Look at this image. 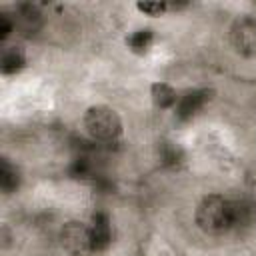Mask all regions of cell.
Segmentation results:
<instances>
[{
  "label": "cell",
  "mask_w": 256,
  "mask_h": 256,
  "mask_svg": "<svg viewBox=\"0 0 256 256\" xmlns=\"http://www.w3.org/2000/svg\"><path fill=\"white\" fill-rule=\"evenodd\" d=\"M160 158H162L164 164L176 166V164L182 162L184 152L180 150V146H176V144H172V142H162V144H160Z\"/></svg>",
  "instance_id": "4fadbf2b"
},
{
  "label": "cell",
  "mask_w": 256,
  "mask_h": 256,
  "mask_svg": "<svg viewBox=\"0 0 256 256\" xmlns=\"http://www.w3.org/2000/svg\"><path fill=\"white\" fill-rule=\"evenodd\" d=\"M196 222L208 234H222L232 228V206L230 200L220 194L202 198L196 208Z\"/></svg>",
  "instance_id": "6da1fadb"
},
{
  "label": "cell",
  "mask_w": 256,
  "mask_h": 256,
  "mask_svg": "<svg viewBox=\"0 0 256 256\" xmlns=\"http://www.w3.org/2000/svg\"><path fill=\"white\" fill-rule=\"evenodd\" d=\"M18 184H20L18 170L4 158V160L0 162V186H2V190H4L6 194H10V192H14V190L18 188Z\"/></svg>",
  "instance_id": "9c48e42d"
},
{
  "label": "cell",
  "mask_w": 256,
  "mask_h": 256,
  "mask_svg": "<svg viewBox=\"0 0 256 256\" xmlns=\"http://www.w3.org/2000/svg\"><path fill=\"white\" fill-rule=\"evenodd\" d=\"M152 100L160 108H170L176 104V92L168 84H154L152 86Z\"/></svg>",
  "instance_id": "8fae6325"
},
{
  "label": "cell",
  "mask_w": 256,
  "mask_h": 256,
  "mask_svg": "<svg viewBox=\"0 0 256 256\" xmlns=\"http://www.w3.org/2000/svg\"><path fill=\"white\" fill-rule=\"evenodd\" d=\"M210 90H194V92H188L186 96H182L176 104V116L180 120H188L192 118L194 114H198V110L204 108V104L210 100Z\"/></svg>",
  "instance_id": "5b68a950"
},
{
  "label": "cell",
  "mask_w": 256,
  "mask_h": 256,
  "mask_svg": "<svg viewBox=\"0 0 256 256\" xmlns=\"http://www.w3.org/2000/svg\"><path fill=\"white\" fill-rule=\"evenodd\" d=\"M60 242H62L64 250L70 252L72 256H84V254L94 252V242H92L90 226H86L82 222H68V224H64V228L60 232Z\"/></svg>",
  "instance_id": "3957f363"
},
{
  "label": "cell",
  "mask_w": 256,
  "mask_h": 256,
  "mask_svg": "<svg viewBox=\"0 0 256 256\" xmlns=\"http://www.w3.org/2000/svg\"><path fill=\"white\" fill-rule=\"evenodd\" d=\"M230 40L238 54L246 58L256 56V18L240 16L230 28Z\"/></svg>",
  "instance_id": "277c9868"
},
{
  "label": "cell",
  "mask_w": 256,
  "mask_h": 256,
  "mask_svg": "<svg viewBox=\"0 0 256 256\" xmlns=\"http://www.w3.org/2000/svg\"><path fill=\"white\" fill-rule=\"evenodd\" d=\"M24 54L18 48H6L2 54V72L4 74H14L24 66Z\"/></svg>",
  "instance_id": "30bf717a"
},
{
  "label": "cell",
  "mask_w": 256,
  "mask_h": 256,
  "mask_svg": "<svg viewBox=\"0 0 256 256\" xmlns=\"http://www.w3.org/2000/svg\"><path fill=\"white\" fill-rule=\"evenodd\" d=\"M232 206V228L250 226L256 218V204L248 198H234L230 200Z\"/></svg>",
  "instance_id": "52a82bcc"
},
{
  "label": "cell",
  "mask_w": 256,
  "mask_h": 256,
  "mask_svg": "<svg viewBox=\"0 0 256 256\" xmlns=\"http://www.w3.org/2000/svg\"><path fill=\"white\" fill-rule=\"evenodd\" d=\"M16 26L22 28L24 32H34L40 26V14L32 6H20L16 14Z\"/></svg>",
  "instance_id": "ba28073f"
},
{
  "label": "cell",
  "mask_w": 256,
  "mask_h": 256,
  "mask_svg": "<svg viewBox=\"0 0 256 256\" xmlns=\"http://www.w3.org/2000/svg\"><path fill=\"white\" fill-rule=\"evenodd\" d=\"M152 44V32L150 30H138L128 38V46L136 54H144Z\"/></svg>",
  "instance_id": "7c38bea8"
},
{
  "label": "cell",
  "mask_w": 256,
  "mask_h": 256,
  "mask_svg": "<svg viewBox=\"0 0 256 256\" xmlns=\"http://www.w3.org/2000/svg\"><path fill=\"white\" fill-rule=\"evenodd\" d=\"M84 126L94 140H102V142H110V140L118 138L122 132L120 116L108 106L88 108V112L84 116Z\"/></svg>",
  "instance_id": "7a4b0ae2"
},
{
  "label": "cell",
  "mask_w": 256,
  "mask_h": 256,
  "mask_svg": "<svg viewBox=\"0 0 256 256\" xmlns=\"http://www.w3.org/2000/svg\"><path fill=\"white\" fill-rule=\"evenodd\" d=\"M10 30H12V22H10L8 14H2V16H0V38L4 40V38L10 34Z\"/></svg>",
  "instance_id": "9a60e30c"
},
{
  "label": "cell",
  "mask_w": 256,
  "mask_h": 256,
  "mask_svg": "<svg viewBox=\"0 0 256 256\" xmlns=\"http://www.w3.org/2000/svg\"><path fill=\"white\" fill-rule=\"evenodd\" d=\"M168 8V4H164V2H140L138 4V10H142V12H146V14H162L164 10Z\"/></svg>",
  "instance_id": "5bb4252c"
},
{
  "label": "cell",
  "mask_w": 256,
  "mask_h": 256,
  "mask_svg": "<svg viewBox=\"0 0 256 256\" xmlns=\"http://www.w3.org/2000/svg\"><path fill=\"white\" fill-rule=\"evenodd\" d=\"M90 232H92V242H94V252L106 250L112 242V228H110V218L106 212H96L90 222Z\"/></svg>",
  "instance_id": "8992f818"
}]
</instances>
